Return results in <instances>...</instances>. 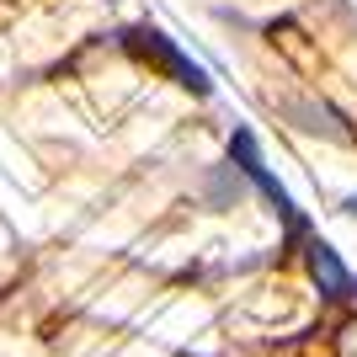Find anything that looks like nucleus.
<instances>
[{"instance_id": "f257e3e1", "label": "nucleus", "mask_w": 357, "mask_h": 357, "mask_svg": "<svg viewBox=\"0 0 357 357\" xmlns=\"http://www.w3.org/2000/svg\"><path fill=\"white\" fill-rule=\"evenodd\" d=\"M229 160L240 165V171H245V176L256 181V187H261V197H267L272 208L283 213L288 224H298V213H294V197H288V187L278 176H272L267 171V160H261V149H256V134L251 128H235V134H229Z\"/></svg>"}, {"instance_id": "f03ea898", "label": "nucleus", "mask_w": 357, "mask_h": 357, "mask_svg": "<svg viewBox=\"0 0 357 357\" xmlns=\"http://www.w3.org/2000/svg\"><path fill=\"white\" fill-rule=\"evenodd\" d=\"M134 38H144V54L155 64H165V70H171V80H176V86H187V91H197V96H208V75L197 70L192 59H187V54H181L176 43H171V38H165V32H155V27H144V32H134Z\"/></svg>"}, {"instance_id": "20e7f679", "label": "nucleus", "mask_w": 357, "mask_h": 357, "mask_svg": "<svg viewBox=\"0 0 357 357\" xmlns=\"http://www.w3.org/2000/svg\"><path fill=\"white\" fill-rule=\"evenodd\" d=\"M288 112H294V118H326V112H314V107H288ZM304 128H310V134H320V128H326L331 139H347V134H336L331 123H304Z\"/></svg>"}, {"instance_id": "7ed1b4c3", "label": "nucleus", "mask_w": 357, "mask_h": 357, "mask_svg": "<svg viewBox=\"0 0 357 357\" xmlns=\"http://www.w3.org/2000/svg\"><path fill=\"white\" fill-rule=\"evenodd\" d=\"M304 261H310V278L320 283L326 298H357V278L342 267V256L331 251L326 240H310V256H304Z\"/></svg>"}]
</instances>
